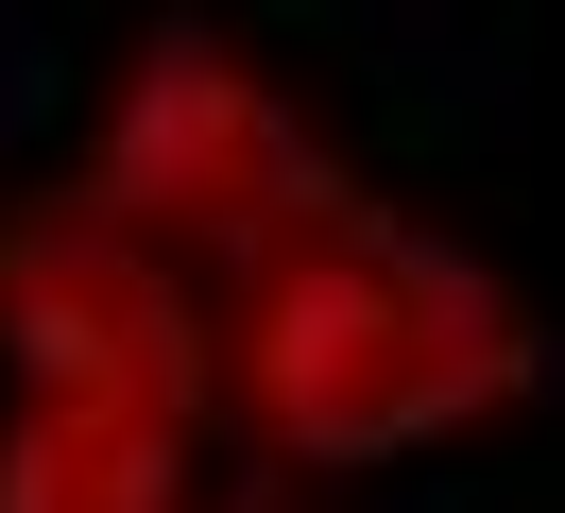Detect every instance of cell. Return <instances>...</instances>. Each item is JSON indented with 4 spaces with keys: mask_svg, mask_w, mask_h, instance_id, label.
Wrapping results in <instances>:
<instances>
[{
    "mask_svg": "<svg viewBox=\"0 0 565 513\" xmlns=\"http://www.w3.org/2000/svg\"><path fill=\"white\" fill-rule=\"evenodd\" d=\"M70 189L104 205V223H138L154 257H189L206 291H241V274H275V257H291V239L343 223L360 171H343V137H326L309 103H291L275 68L241 52V34L172 18V34H138V52L104 68Z\"/></svg>",
    "mask_w": 565,
    "mask_h": 513,
    "instance_id": "obj_2",
    "label": "cell"
},
{
    "mask_svg": "<svg viewBox=\"0 0 565 513\" xmlns=\"http://www.w3.org/2000/svg\"><path fill=\"white\" fill-rule=\"evenodd\" d=\"M548 394V308L480 239L360 189L326 239L223 291V428L275 479H377L462 428H514Z\"/></svg>",
    "mask_w": 565,
    "mask_h": 513,
    "instance_id": "obj_1",
    "label": "cell"
},
{
    "mask_svg": "<svg viewBox=\"0 0 565 513\" xmlns=\"http://www.w3.org/2000/svg\"><path fill=\"white\" fill-rule=\"evenodd\" d=\"M0 394H104V410L223 428V291L154 257L138 223H104L70 171H35V189H0Z\"/></svg>",
    "mask_w": 565,
    "mask_h": 513,
    "instance_id": "obj_3",
    "label": "cell"
},
{
    "mask_svg": "<svg viewBox=\"0 0 565 513\" xmlns=\"http://www.w3.org/2000/svg\"><path fill=\"white\" fill-rule=\"evenodd\" d=\"M0 513H206V428L104 394H0Z\"/></svg>",
    "mask_w": 565,
    "mask_h": 513,
    "instance_id": "obj_4",
    "label": "cell"
},
{
    "mask_svg": "<svg viewBox=\"0 0 565 513\" xmlns=\"http://www.w3.org/2000/svg\"><path fill=\"white\" fill-rule=\"evenodd\" d=\"M206 513H309V496H275V479H257V496H206Z\"/></svg>",
    "mask_w": 565,
    "mask_h": 513,
    "instance_id": "obj_5",
    "label": "cell"
}]
</instances>
